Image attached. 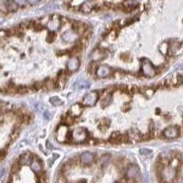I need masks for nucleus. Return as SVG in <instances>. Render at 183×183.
<instances>
[{"label":"nucleus","mask_w":183,"mask_h":183,"mask_svg":"<svg viewBox=\"0 0 183 183\" xmlns=\"http://www.w3.org/2000/svg\"><path fill=\"white\" fill-rule=\"evenodd\" d=\"M33 88L35 90H40V89H42L43 88V81H38L36 82H34L33 84Z\"/></svg>","instance_id":"obj_31"},{"label":"nucleus","mask_w":183,"mask_h":183,"mask_svg":"<svg viewBox=\"0 0 183 183\" xmlns=\"http://www.w3.org/2000/svg\"><path fill=\"white\" fill-rule=\"evenodd\" d=\"M181 49V44H178V43H173L169 46V51H170V54H173L175 51L179 50Z\"/></svg>","instance_id":"obj_24"},{"label":"nucleus","mask_w":183,"mask_h":183,"mask_svg":"<svg viewBox=\"0 0 183 183\" xmlns=\"http://www.w3.org/2000/svg\"><path fill=\"white\" fill-rule=\"evenodd\" d=\"M98 97H99L98 93H97V92L93 91V92H90L89 94H85V96L83 97L82 102H82L84 105H87V106H93V105H94V104L96 103L97 100H98Z\"/></svg>","instance_id":"obj_3"},{"label":"nucleus","mask_w":183,"mask_h":183,"mask_svg":"<svg viewBox=\"0 0 183 183\" xmlns=\"http://www.w3.org/2000/svg\"><path fill=\"white\" fill-rule=\"evenodd\" d=\"M4 4H5L7 11L13 12V11H16L19 7L17 4L15 3V1H4Z\"/></svg>","instance_id":"obj_16"},{"label":"nucleus","mask_w":183,"mask_h":183,"mask_svg":"<svg viewBox=\"0 0 183 183\" xmlns=\"http://www.w3.org/2000/svg\"><path fill=\"white\" fill-rule=\"evenodd\" d=\"M44 116H45L46 119H49V118H50V114H49L48 111H46V112L44 113Z\"/></svg>","instance_id":"obj_40"},{"label":"nucleus","mask_w":183,"mask_h":183,"mask_svg":"<svg viewBox=\"0 0 183 183\" xmlns=\"http://www.w3.org/2000/svg\"><path fill=\"white\" fill-rule=\"evenodd\" d=\"M47 27L50 29V30H55V29H58L60 28V20L58 17L56 16H53L51 20L48 21L47 23Z\"/></svg>","instance_id":"obj_10"},{"label":"nucleus","mask_w":183,"mask_h":183,"mask_svg":"<svg viewBox=\"0 0 183 183\" xmlns=\"http://www.w3.org/2000/svg\"><path fill=\"white\" fill-rule=\"evenodd\" d=\"M180 128L178 126H168L163 131V136L166 138L173 139L180 136Z\"/></svg>","instance_id":"obj_4"},{"label":"nucleus","mask_w":183,"mask_h":183,"mask_svg":"<svg viewBox=\"0 0 183 183\" xmlns=\"http://www.w3.org/2000/svg\"><path fill=\"white\" fill-rule=\"evenodd\" d=\"M32 28L35 30V31H41L43 29V26L40 24V23H34V25H33V27H32Z\"/></svg>","instance_id":"obj_33"},{"label":"nucleus","mask_w":183,"mask_h":183,"mask_svg":"<svg viewBox=\"0 0 183 183\" xmlns=\"http://www.w3.org/2000/svg\"><path fill=\"white\" fill-rule=\"evenodd\" d=\"M32 160H33V159H32V155H31V153L27 152V153H24V154L21 155L20 161H19V162H20V164L24 165V164H30Z\"/></svg>","instance_id":"obj_14"},{"label":"nucleus","mask_w":183,"mask_h":183,"mask_svg":"<svg viewBox=\"0 0 183 183\" xmlns=\"http://www.w3.org/2000/svg\"><path fill=\"white\" fill-rule=\"evenodd\" d=\"M141 72L145 76L147 77H153L156 74V70L153 64L147 59H143L141 61Z\"/></svg>","instance_id":"obj_1"},{"label":"nucleus","mask_w":183,"mask_h":183,"mask_svg":"<svg viewBox=\"0 0 183 183\" xmlns=\"http://www.w3.org/2000/svg\"><path fill=\"white\" fill-rule=\"evenodd\" d=\"M6 172H7V171H6V168H2V169H1V171H0V178H1V179L4 178V176L6 175Z\"/></svg>","instance_id":"obj_38"},{"label":"nucleus","mask_w":183,"mask_h":183,"mask_svg":"<svg viewBox=\"0 0 183 183\" xmlns=\"http://www.w3.org/2000/svg\"><path fill=\"white\" fill-rule=\"evenodd\" d=\"M110 100H111V94H108L107 96L103 97V99L102 100V107H106V106L109 104Z\"/></svg>","instance_id":"obj_27"},{"label":"nucleus","mask_w":183,"mask_h":183,"mask_svg":"<svg viewBox=\"0 0 183 183\" xmlns=\"http://www.w3.org/2000/svg\"><path fill=\"white\" fill-rule=\"evenodd\" d=\"M46 145H47V147H48L49 149H51V148H53V146H52V144H50V141H47Z\"/></svg>","instance_id":"obj_39"},{"label":"nucleus","mask_w":183,"mask_h":183,"mask_svg":"<svg viewBox=\"0 0 183 183\" xmlns=\"http://www.w3.org/2000/svg\"><path fill=\"white\" fill-rule=\"evenodd\" d=\"M28 92V89L26 87V86H19L18 88H17V93H19V94H27Z\"/></svg>","instance_id":"obj_28"},{"label":"nucleus","mask_w":183,"mask_h":183,"mask_svg":"<svg viewBox=\"0 0 183 183\" xmlns=\"http://www.w3.org/2000/svg\"><path fill=\"white\" fill-rule=\"evenodd\" d=\"M80 160L84 165H91L94 161V156L91 152H84L81 155Z\"/></svg>","instance_id":"obj_8"},{"label":"nucleus","mask_w":183,"mask_h":183,"mask_svg":"<svg viewBox=\"0 0 183 183\" xmlns=\"http://www.w3.org/2000/svg\"><path fill=\"white\" fill-rule=\"evenodd\" d=\"M75 85H77L78 88H80V89H86V88H89V87H90L91 83L88 81L82 80V81H77V82L75 83Z\"/></svg>","instance_id":"obj_21"},{"label":"nucleus","mask_w":183,"mask_h":183,"mask_svg":"<svg viewBox=\"0 0 183 183\" xmlns=\"http://www.w3.org/2000/svg\"><path fill=\"white\" fill-rule=\"evenodd\" d=\"M30 168L37 174L41 173L42 171V165H41V161H38V160H32L30 163Z\"/></svg>","instance_id":"obj_15"},{"label":"nucleus","mask_w":183,"mask_h":183,"mask_svg":"<svg viewBox=\"0 0 183 183\" xmlns=\"http://www.w3.org/2000/svg\"><path fill=\"white\" fill-rule=\"evenodd\" d=\"M94 5L95 4L94 2H91V1L83 2L81 6V10L84 13H90L92 11V9L94 7Z\"/></svg>","instance_id":"obj_12"},{"label":"nucleus","mask_w":183,"mask_h":183,"mask_svg":"<svg viewBox=\"0 0 183 183\" xmlns=\"http://www.w3.org/2000/svg\"><path fill=\"white\" fill-rule=\"evenodd\" d=\"M20 164L17 160V161H15V162L13 163L12 168H11V170H12V172H17V171L20 170Z\"/></svg>","instance_id":"obj_29"},{"label":"nucleus","mask_w":183,"mask_h":183,"mask_svg":"<svg viewBox=\"0 0 183 183\" xmlns=\"http://www.w3.org/2000/svg\"><path fill=\"white\" fill-rule=\"evenodd\" d=\"M159 50L161 51V53H162L163 55H166L167 51L168 50V45L166 42L162 43V44L159 46Z\"/></svg>","instance_id":"obj_26"},{"label":"nucleus","mask_w":183,"mask_h":183,"mask_svg":"<svg viewBox=\"0 0 183 183\" xmlns=\"http://www.w3.org/2000/svg\"><path fill=\"white\" fill-rule=\"evenodd\" d=\"M15 3L17 4L18 7H26L29 4V2H28V1H15Z\"/></svg>","instance_id":"obj_35"},{"label":"nucleus","mask_w":183,"mask_h":183,"mask_svg":"<svg viewBox=\"0 0 183 183\" xmlns=\"http://www.w3.org/2000/svg\"><path fill=\"white\" fill-rule=\"evenodd\" d=\"M109 142L112 144H119L122 142V135H120V133L118 132H114L112 133L110 138H109Z\"/></svg>","instance_id":"obj_13"},{"label":"nucleus","mask_w":183,"mask_h":183,"mask_svg":"<svg viewBox=\"0 0 183 183\" xmlns=\"http://www.w3.org/2000/svg\"><path fill=\"white\" fill-rule=\"evenodd\" d=\"M80 66V61L77 57H72L71 58L68 62H67V69L70 71V72H75L78 70Z\"/></svg>","instance_id":"obj_6"},{"label":"nucleus","mask_w":183,"mask_h":183,"mask_svg":"<svg viewBox=\"0 0 183 183\" xmlns=\"http://www.w3.org/2000/svg\"><path fill=\"white\" fill-rule=\"evenodd\" d=\"M72 28H73L74 30H76L78 33H81V34H82V33L84 32V30H85V28H83L82 23L78 22V21L73 22V24H72Z\"/></svg>","instance_id":"obj_18"},{"label":"nucleus","mask_w":183,"mask_h":183,"mask_svg":"<svg viewBox=\"0 0 183 183\" xmlns=\"http://www.w3.org/2000/svg\"><path fill=\"white\" fill-rule=\"evenodd\" d=\"M111 72V70L108 66L106 65H103V66H99L97 69H96V75L100 78H104L106 76H108Z\"/></svg>","instance_id":"obj_9"},{"label":"nucleus","mask_w":183,"mask_h":183,"mask_svg":"<svg viewBox=\"0 0 183 183\" xmlns=\"http://www.w3.org/2000/svg\"><path fill=\"white\" fill-rule=\"evenodd\" d=\"M87 72H88L89 73H91V74L96 72V66H95V62H94V61H92V62L88 65V67H87Z\"/></svg>","instance_id":"obj_25"},{"label":"nucleus","mask_w":183,"mask_h":183,"mask_svg":"<svg viewBox=\"0 0 183 183\" xmlns=\"http://www.w3.org/2000/svg\"><path fill=\"white\" fill-rule=\"evenodd\" d=\"M53 88H55V81L51 79H47L46 81H43V89L50 90Z\"/></svg>","instance_id":"obj_17"},{"label":"nucleus","mask_w":183,"mask_h":183,"mask_svg":"<svg viewBox=\"0 0 183 183\" xmlns=\"http://www.w3.org/2000/svg\"><path fill=\"white\" fill-rule=\"evenodd\" d=\"M50 102L51 104H53V105H55V106H59V105H62L63 104V102L61 101V99H59V97H56V96H54V97H51L50 99Z\"/></svg>","instance_id":"obj_23"},{"label":"nucleus","mask_w":183,"mask_h":183,"mask_svg":"<svg viewBox=\"0 0 183 183\" xmlns=\"http://www.w3.org/2000/svg\"><path fill=\"white\" fill-rule=\"evenodd\" d=\"M73 121H74V117H72V115L71 116H67L66 118H65V122H64V125H66V124H68V125H71V124H73Z\"/></svg>","instance_id":"obj_32"},{"label":"nucleus","mask_w":183,"mask_h":183,"mask_svg":"<svg viewBox=\"0 0 183 183\" xmlns=\"http://www.w3.org/2000/svg\"><path fill=\"white\" fill-rule=\"evenodd\" d=\"M81 112H82V109H81V104H79V103L73 104L72 106V108H71V111H70V113H71V115H72V117H78V116H80Z\"/></svg>","instance_id":"obj_11"},{"label":"nucleus","mask_w":183,"mask_h":183,"mask_svg":"<svg viewBox=\"0 0 183 183\" xmlns=\"http://www.w3.org/2000/svg\"><path fill=\"white\" fill-rule=\"evenodd\" d=\"M110 159H111V156H109V155H104V156H102V158L101 159V160H102V167H104L107 163L110 161Z\"/></svg>","instance_id":"obj_30"},{"label":"nucleus","mask_w":183,"mask_h":183,"mask_svg":"<svg viewBox=\"0 0 183 183\" xmlns=\"http://www.w3.org/2000/svg\"><path fill=\"white\" fill-rule=\"evenodd\" d=\"M139 154L143 156V157H147V158H150L153 154L152 150L148 149V148H141L139 150Z\"/></svg>","instance_id":"obj_22"},{"label":"nucleus","mask_w":183,"mask_h":183,"mask_svg":"<svg viewBox=\"0 0 183 183\" xmlns=\"http://www.w3.org/2000/svg\"><path fill=\"white\" fill-rule=\"evenodd\" d=\"M6 155H7V151L5 149H1L0 150V160L3 159L6 157Z\"/></svg>","instance_id":"obj_36"},{"label":"nucleus","mask_w":183,"mask_h":183,"mask_svg":"<svg viewBox=\"0 0 183 183\" xmlns=\"http://www.w3.org/2000/svg\"><path fill=\"white\" fill-rule=\"evenodd\" d=\"M19 135H20V131H19V130H15V131L12 133L11 137H12V138H17V137H19Z\"/></svg>","instance_id":"obj_37"},{"label":"nucleus","mask_w":183,"mask_h":183,"mask_svg":"<svg viewBox=\"0 0 183 183\" xmlns=\"http://www.w3.org/2000/svg\"><path fill=\"white\" fill-rule=\"evenodd\" d=\"M67 136H68L67 126L64 124H61L58 128V131H57V139L60 142H63L64 140L67 139Z\"/></svg>","instance_id":"obj_7"},{"label":"nucleus","mask_w":183,"mask_h":183,"mask_svg":"<svg viewBox=\"0 0 183 183\" xmlns=\"http://www.w3.org/2000/svg\"><path fill=\"white\" fill-rule=\"evenodd\" d=\"M106 55L103 54V52L101 50H94L93 52V59L94 61H99V60H102Z\"/></svg>","instance_id":"obj_19"},{"label":"nucleus","mask_w":183,"mask_h":183,"mask_svg":"<svg viewBox=\"0 0 183 183\" xmlns=\"http://www.w3.org/2000/svg\"><path fill=\"white\" fill-rule=\"evenodd\" d=\"M139 169L137 166L135 165H130L125 171V175L128 179H136L139 176Z\"/></svg>","instance_id":"obj_5"},{"label":"nucleus","mask_w":183,"mask_h":183,"mask_svg":"<svg viewBox=\"0 0 183 183\" xmlns=\"http://www.w3.org/2000/svg\"><path fill=\"white\" fill-rule=\"evenodd\" d=\"M72 140L75 143H81L87 139V132L84 128L77 127L72 133Z\"/></svg>","instance_id":"obj_2"},{"label":"nucleus","mask_w":183,"mask_h":183,"mask_svg":"<svg viewBox=\"0 0 183 183\" xmlns=\"http://www.w3.org/2000/svg\"><path fill=\"white\" fill-rule=\"evenodd\" d=\"M62 39L67 42H70V41H72L74 40L73 38V31H67L66 33H64L62 35Z\"/></svg>","instance_id":"obj_20"},{"label":"nucleus","mask_w":183,"mask_h":183,"mask_svg":"<svg viewBox=\"0 0 183 183\" xmlns=\"http://www.w3.org/2000/svg\"><path fill=\"white\" fill-rule=\"evenodd\" d=\"M55 33L54 32H50L49 34H48V37H47V41H49V42H52V41L55 40Z\"/></svg>","instance_id":"obj_34"}]
</instances>
